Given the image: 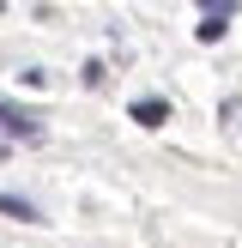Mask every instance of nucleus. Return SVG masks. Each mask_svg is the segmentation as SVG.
<instances>
[{"mask_svg": "<svg viewBox=\"0 0 242 248\" xmlns=\"http://www.w3.org/2000/svg\"><path fill=\"white\" fill-rule=\"evenodd\" d=\"M0 127L18 133V140H43V115L24 109V103H12V97H0Z\"/></svg>", "mask_w": 242, "mask_h": 248, "instance_id": "1", "label": "nucleus"}, {"mask_svg": "<svg viewBox=\"0 0 242 248\" xmlns=\"http://www.w3.org/2000/svg\"><path fill=\"white\" fill-rule=\"evenodd\" d=\"M133 121H139V127H164L169 103H164V97H139V103H133Z\"/></svg>", "mask_w": 242, "mask_h": 248, "instance_id": "2", "label": "nucleus"}, {"mask_svg": "<svg viewBox=\"0 0 242 248\" xmlns=\"http://www.w3.org/2000/svg\"><path fill=\"white\" fill-rule=\"evenodd\" d=\"M224 24H230V6H206V12H200V43H218Z\"/></svg>", "mask_w": 242, "mask_h": 248, "instance_id": "3", "label": "nucleus"}, {"mask_svg": "<svg viewBox=\"0 0 242 248\" xmlns=\"http://www.w3.org/2000/svg\"><path fill=\"white\" fill-rule=\"evenodd\" d=\"M0 212H6V218H24V224H36V206L18 200V194H0Z\"/></svg>", "mask_w": 242, "mask_h": 248, "instance_id": "4", "label": "nucleus"}, {"mask_svg": "<svg viewBox=\"0 0 242 248\" xmlns=\"http://www.w3.org/2000/svg\"><path fill=\"white\" fill-rule=\"evenodd\" d=\"M0 152H6V145H0Z\"/></svg>", "mask_w": 242, "mask_h": 248, "instance_id": "5", "label": "nucleus"}]
</instances>
